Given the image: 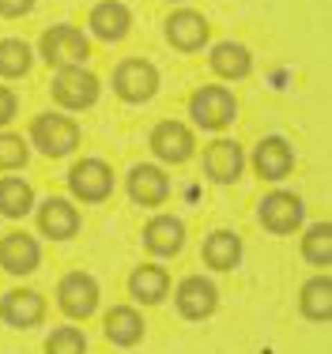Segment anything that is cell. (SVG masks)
<instances>
[{
  "instance_id": "1",
  "label": "cell",
  "mask_w": 332,
  "mask_h": 354,
  "mask_svg": "<svg viewBox=\"0 0 332 354\" xmlns=\"http://www.w3.org/2000/svg\"><path fill=\"white\" fill-rule=\"evenodd\" d=\"M91 57V41L83 30L68 27H49L46 35H42V61L53 64V68H76V64H83Z\"/></svg>"
},
{
  "instance_id": "2",
  "label": "cell",
  "mask_w": 332,
  "mask_h": 354,
  "mask_svg": "<svg viewBox=\"0 0 332 354\" xmlns=\"http://www.w3.org/2000/svg\"><path fill=\"white\" fill-rule=\"evenodd\" d=\"M114 91H117L121 102H132V106L151 102L155 91H159L155 64L143 61V57H129V61H121V64H117V72H114Z\"/></svg>"
},
{
  "instance_id": "3",
  "label": "cell",
  "mask_w": 332,
  "mask_h": 354,
  "mask_svg": "<svg viewBox=\"0 0 332 354\" xmlns=\"http://www.w3.org/2000/svg\"><path fill=\"white\" fill-rule=\"evenodd\" d=\"M30 140L42 155L64 158L68 151L80 143V124H76L72 117H61V113H42V117H34V124H30Z\"/></svg>"
},
{
  "instance_id": "4",
  "label": "cell",
  "mask_w": 332,
  "mask_h": 354,
  "mask_svg": "<svg viewBox=\"0 0 332 354\" xmlns=\"http://www.w3.org/2000/svg\"><path fill=\"white\" fill-rule=\"evenodd\" d=\"M189 113H193V121H197L200 129L219 132V129H227V124L234 121L238 102H234V95L227 87H200L197 95L189 98Z\"/></svg>"
},
{
  "instance_id": "5",
  "label": "cell",
  "mask_w": 332,
  "mask_h": 354,
  "mask_svg": "<svg viewBox=\"0 0 332 354\" xmlns=\"http://www.w3.org/2000/svg\"><path fill=\"white\" fill-rule=\"evenodd\" d=\"M98 75H91L87 68H61L57 72V80H53V98H57V106H64V109H87V106H95L98 102Z\"/></svg>"
},
{
  "instance_id": "6",
  "label": "cell",
  "mask_w": 332,
  "mask_h": 354,
  "mask_svg": "<svg viewBox=\"0 0 332 354\" xmlns=\"http://www.w3.org/2000/svg\"><path fill=\"white\" fill-rule=\"evenodd\" d=\"M68 189H72V196H80L83 204H98V200H106L110 192H114V170H110L106 162H98V158H83V162H76L72 174H68Z\"/></svg>"
},
{
  "instance_id": "7",
  "label": "cell",
  "mask_w": 332,
  "mask_h": 354,
  "mask_svg": "<svg viewBox=\"0 0 332 354\" xmlns=\"http://www.w3.org/2000/svg\"><path fill=\"white\" fill-rule=\"evenodd\" d=\"M302 215H306V207H302V200L295 196V192H268V196L257 204L261 226H265V230H272V234H291V230H299V226H302Z\"/></svg>"
},
{
  "instance_id": "8",
  "label": "cell",
  "mask_w": 332,
  "mask_h": 354,
  "mask_svg": "<svg viewBox=\"0 0 332 354\" xmlns=\"http://www.w3.org/2000/svg\"><path fill=\"white\" fill-rule=\"evenodd\" d=\"M57 301L72 320H87L98 306V283L87 272H68L57 286Z\"/></svg>"
},
{
  "instance_id": "9",
  "label": "cell",
  "mask_w": 332,
  "mask_h": 354,
  "mask_svg": "<svg viewBox=\"0 0 332 354\" xmlns=\"http://www.w3.org/2000/svg\"><path fill=\"white\" fill-rule=\"evenodd\" d=\"M151 151H155L163 162L170 166H182L193 158V147H197V140H193V132L185 129L182 121H159L155 129H151Z\"/></svg>"
},
{
  "instance_id": "10",
  "label": "cell",
  "mask_w": 332,
  "mask_h": 354,
  "mask_svg": "<svg viewBox=\"0 0 332 354\" xmlns=\"http://www.w3.org/2000/svg\"><path fill=\"white\" fill-rule=\"evenodd\" d=\"M174 301H177V313H182L185 320H204V317L216 313V306H219V290H216V283H211V279L189 275V279L177 283Z\"/></svg>"
},
{
  "instance_id": "11",
  "label": "cell",
  "mask_w": 332,
  "mask_h": 354,
  "mask_svg": "<svg viewBox=\"0 0 332 354\" xmlns=\"http://www.w3.org/2000/svg\"><path fill=\"white\" fill-rule=\"evenodd\" d=\"M38 260H42V249H38V241H34L30 234L12 230V234L0 238V268H4V272L30 275L34 268H38Z\"/></svg>"
},
{
  "instance_id": "12",
  "label": "cell",
  "mask_w": 332,
  "mask_h": 354,
  "mask_svg": "<svg viewBox=\"0 0 332 354\" xmlns=\"http://www.w3.org/2000/svg\"><path fill=\"white\" fill-rule=\"evenodd\" d=\"M208 35H211L208 19H204L200 12H189V8H182V12H174L166 19V41L174 49H182V53L200 49L204 41H208Z\"/></svg>"
},
{
  "instance_id": "13",
  "label": "cell",
  "mask_w": 332,
  "mask_h": 354,
  "mask_svg": "<svg viewBox=\"0 0 332 354\" xmlns=\"http://www.w3.org/2000/svg\"><path fill=\"white\" fill-rule=\"evenodd\" d=\"M0 317L12 328H34L46 317V298L38 290H8L0 298Z\"/></svg>"
},
{
  "instance_id": "14",
  "label": "cell",
  "mask_w": 332,
  "mask_h": 354,
  "mask_svg": "<svg viewBox=\"0 0 332 354\" xmlns=\"http://www.w3.org/2000/svg\"><path fill=\"white\" fill-rule=\"evenodd\" d=\"M204 170H208V177H211V181H219V185L238 181L242 170H245L242 147H238L234 140H216L208 151H204Z\"/></svg>"
},
{
  "instance_id": "15",
  "label": "cell",
  "mask_w": 332,
  "mask_h": 354,
  "mask_svg": "<svg viewBox=\"0 0 332 354\" xmlns=\"http://www.w3.org/2000/svg\"><path fill=\"white\" fill-rule=\"evenodd\" d=\"M143 245L155 257H177L185 245V223L177 215H155L143 226Z\"/></svg>"
},
{
  "instance_id": "16",
  "label": "cell",
  "mask_w": 332,
  "mask_h": 354,
  "mask_svg": "<svg viewBox=\"0 0 332 354\" xmlns=\"http://www.w3.org/2000/svg\"><path fill=\"white\" fill-rule=\"evenodd\" d=\"M291 166H295L291 143L279 140V136L261 140L257 151H253V170H257V177H265V181H283L291 174Z\"/></svg>"
},
{
  "instance_id": "17",
  "label": "cell",
  "mask_w": 332,
  "mask_h": 354,
  "mask_svg": "<svg viewBox=\"0 0 332 354\" xmlns=\"http://www.w3.org/2000/svg\"><path fill=\"white\" fill-rule=\"evenodd\" d=\"M132 27V12L121 4V0H102V4L91 8V30L102 41H121Z\"/></svg>"
},
{
  "instance_id": "18",
  "label": "cell",
  "mask_w": 332,
  "mask_h": 354,
  "mask_svg": "<svg viewBox=\"0 0 332 354\" xmlns=\"http://www.w3.org/2000/svg\"><path fill=\"white\" fill-rule=\"evenodd\" d=\"M129 196L140 207H159L170 196V181L159 166H132L129 174Z\"/></svg>"
},
{
  "instance_id": "19",
  "label": "cell",
  "mask_w": 332,
  "mask_h": 354,
  "mask_svg": "<svg viewBox=\"0 0 332 354\" xmlns=\"http://www.w3.org/2000/svg\"><path fill=\"white\" fill-rule=\"evenodd\" d=\"M38 230L46 234V238H53V241H64V238H72V234L80 230V212H76L68 200L53 196V200H46L42 212H38Z\"/></svg>"
},
{
  "instance_id": "20",
  "label": "cell",
  "mask_w": 332,
  "mask_h": 354,
  "mask_svg": "<svg viewBox=\"0 0 332 354\" xmlns=\"http://www.w3.org/2000/svg\"><path fill=\"white\" fill-rule=\"evenodd\" d=\"M102 332H106V339L117 343V347H132L143 335V317L136 313L132 306H114L106 313V320H102Z\"/></svg>"
},
{
  "instance_id": "21",
  "label": "cell",
  "mask_w": 332,
  "mask_h": 354,
  "mask_svg": "<svg viewBox=\"0 0 332 354\" xmlns=\"http://www.w3.org/2000/svg\"><path fill=\"white\" fill-rule=\"evenodd\" d=\"M242 260V238L234 230H216L204 241V264L216 268V272H231Z\"/></svg>"
},
{
  "instance_id": "22",
  "label": "cell",
  "mask_w": 332,
  "mask_h": 354,
  "mask_svg": "<svg viewBox=\"0 0 332 354\" xmlns=\"http://www.w3.org/2000/svg\"><path fill=\"white\" fill-rule=\"evenodd\" d=\"M129 290H132V298L143 301V306H155V301L166 298L170 275H166L159 264H140V268L132 272V279H129Z\"/></svg>"
},
{
  "instance_id": "23",
  "label": "cell",
  "mask_w": 332,
  "mask_h": 354,
  "mask_svg": "<svg viewBox=\"0 0 332 354\" xmlns=\"http://www.w3.org/2000/svg\"><path fill=\"white\" fill-rule=\"evenodd\" d=\"M250 68H253V57L238 41H223V46L211 49V72L223 75V80H245Z\"/></svg>"
},
{
  "instance_id": "24",
  "label": "cell",
  "mask_w": 332,
  "mask_h": 354,
  "mask_svg": "<svg viewBox=\"0 0 332 354\" xmlns=\"http://www.w3.org/2000/svg\"><path fill=\"white\" fill-rule=\"evenodd\" d=\"M299 306H302V313L310 320H321V324L332 320V279L329 275H313V279L302 286Z\"/></svg>"
},
{
  "instance_id": "25",
  "label": "cell",
  "mask_w": 332,
  "mask_h": 354,
  "mask_svg": "<svg viewBox=\"0 0 332 354\" xmlns=\"http://www.w3.org/2000/svg\"><path fill=\"white\" fill-rule=\"evenodd\" d=\"M34 207V189L19 177H0V215L23 218Z\"/></svg>"
},
{
  "instance_id": "26",
  "label": "cell",
  "mask_w": 332,
  "mask_h": 354,
  "mask_svg": "<svg viewBox=\"0 0 332 354\" xmlns=\"http://www.w3.org/2000/svg\"><path fill=\"white\" fill-rule=\"evenodd\" d=\"M30 64H34V53H30L27 41H19V38L0 41V75H4V80H19V75H27Z\"/></svg>"
},
{
  "instance_id": "27",
  "label": "cell",
  "mask_w": 332,
  "mask_h": 354,
  "mask_svg": "<svg viewBox=\"0 0 332 354\" xmlns=\"http://www.w3.org/2000/svg\"><path fill=\"white\" fill-rule=\"evenodd\" d=\"M302 257L313 268H329L332 264V223H317L306 230L302 238Z\"/></svg>"
},
{
  "instance_id": "28",
  "label": "cell",
  "mask_w": 332,
  "mask_h": 354,
  "mask_svg": "<svg viewBox=\"0 0 332 354\" xmlns=\"http://www.w3.org/2000/svg\"><path fill=\"white\" fill-rule=\"evenodd\" d=\"M87 351V339H83L80 328H57L46 339V354H83Z\"/></svg>"
},
{
  "instance_id": "29",
  "label": "cell",
  "mask_w": 332,
  "mask_h": 354,
  "mask_svg": "<svg viewBox=\"0 0 332 354\" xmlns=\"http://www.w3.org/2000/svg\"><path fill=\"white\" fill-rule=\"evenodd\" d=\"M27 143L19 136H12V132H0V170H19V166H27Z\"/></svg>"
},
{
  "instance_id": "30",
  "label": "cell",
  "mask_w": 332,
  "mask_h": 354,
  "mask_svg": "<svg viewBox=\"0 0 332 354\" xmlns=\"http://www.w3.org/2000/svg\"><path fill=\"white\" fill-rule=\"evenodd\" d=\"M34 0H0V15L4 19H23V15H30Z\"/></svg>"
},
{
  "instance_id": "31",
  "label": "cell",
  "mask_w": 332,
  "mask_h": 354,
  "mask_svg": "<svg viewBox=\"0 0 332 354\" xmlns=\"http://www.w3.org/2000/svg\"><path fill=\"white\" fill-rule=\"evenodd\" d=\"M15 109H19V98H15L8 87H0V129L15 117Z\"/></svg>"
}]
</instances>
